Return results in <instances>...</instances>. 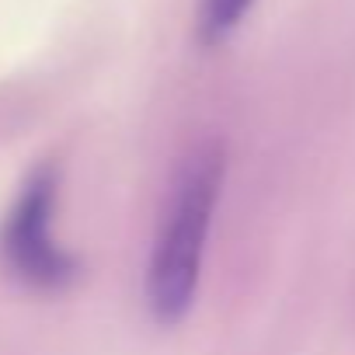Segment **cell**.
I'll list each match as a JSON object with an SVG mask.
<instances>
[{
  "label": "cell",
  "instance_id": "1",
  "mask_svg": "<svg viewBox=\"0 0 355 355\" xmlns=\"http://www.w3.org/2000/svg\"><path fill=\"white\" fill-rule=\"evenodd\" d=\"M223 143L209 139L185 160L174 182L146 268V303L157 324H178L196 300L206 237L223 189Z\"/></svg>",
  "mask_w": 355,
  "mask_h": 355
},
{
  "label": "cell",
  "instance_id": "2",
  "mask_svg": "<svg viewBox=\"0 0 355 355\" xmlns=\"http://www.w3.org/2000/svg\"><path fill=\"white\" fill-rule=\"evenodd\" d=\"M56 196H60V171L53 160L39 164L11 202L4 223H0V258L8 272L42 293L63 289L77 279L80 265L77 258L60 248L53 234L56 216Z\"/></svg>",
  "mask_w": 355,
  "mask_h": 355
},
{
  "label": "cell",
  "instance_id": "3",
  "mask_svg": "<svg viewBox=\"0 0 355 355\" xmlns=\"http://www.w3.org/2000/svg\"><path fill=\"white\" fill-rule=\"evenodd\" d=\"M254 0H199V39L202 46H220L234 35Z\"/></svg>",
  "mask_w": 355,
  "mask_h": 355
}]
</instances>
